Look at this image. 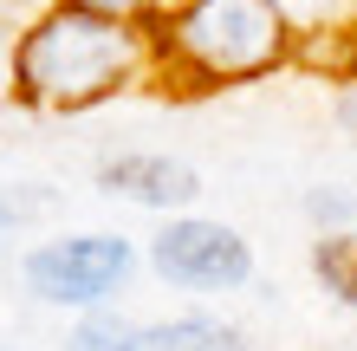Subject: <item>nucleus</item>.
Returning a JSON list of instances; mask_svg holds the SVG:
<instances>
[{"mask_svg": "<svg viewBox=\"0 0 357 351\" xmlns=\"http://www.w3.org/2000/svg\"><path fill=\"white\" fill-rule=\"evenodd\" d=\"M150 66V39L123 20L46 7L13 39V98L33 111H91Z\"/></svg>", "mask_w": 357, "mask_h": 351, "instance_id": "f257e3e1", "label": "nucleus"}, {"mask_svg": "<svg viewBox=\"0 0 357 351\" xmlns=\"http://www.w3.org/2000/svg\"><path fill=\"white\" fill-rule=\"evenodd\" d=\"M162 52L208 85L260 78L286 59V7L280 0H188L162 27Z\"/></svg>", "mask_w": 357, "mask_h": 351, "instance_id": "f03ea898", "label": "nucleus"}, {"mask_svg": "<svg viewBox=\"0 0 357 351\" xmlns=\"http://www.w3.org/2000/svg\"><path fill=\"white\" fill-rule=\"evenodd\" d=\"M130 241L123 234H66V241H39L26 254V293L46 306H104L130 280Z\"/></svg>", "mask_w": 357, "mask_h": 351, "instance_id": "7ed1b4c3", "label": "nucleus"}, {"mask_svg": "<svg viewBox=\"0 0 357 351\" xmlns=\"http://www.w3.org/2000/svg\"><path fill=\"white\" fill-rule=\"evenodd\" d=\"M150 260L162 280L176 286H195V293H215V286H241L247 280V241L221 221H169L156 241H150Z\"/></svg>", "mask_w": 357, "mask_h": 351, "instance_id": "20e7f679", "label": "nucleus"}, {"mask_svg": "<svg viewBox=\"0 0 357 351\" xmlns=\"http://www.w3.org/2000/svg\"><path fill=\"white\" fill-rule=\"evenodd\" d=\"M98 189H104V195H123V202H143V209H182V202L202 195V182H195V170L176 163V156L130 150V156L98 163Z\"/></svg>", "mask_w": 357, "mask_h": 351, "instance_id": "39448f33", "label": "nucleus"}, {"mask_svg": "<svg viewBox=\"0 0 357 351\" xmlns=\"http://www.w3.org/2000/svg\"><path fill=\"white\" fill-rule=\"evenodd\" d=\"M137 351H247V345L221 319H169V325H137Z\"/></svg>", "mask_w": 357, "mask_h": 351, "instance_id": "423d86ee", "label": "nucleus"}, {"mask_svg": "<svg viewBox=\"0 0 357 351\" xmlns=\"http://www.w3.org/2000/svg\"><path fill=\"white\" fill-rule=\"evenodd\" d=\"M312 274H319V286L331 299L357 306V234H325L312 247Z\"/></svg>", "mask_w": 357, "mask_h": 351, "instance_id": "0eeeda50", "label": "nucleus"}, {"mask_svg": "<svg viewBox=\"0 0 357 351\" xmlns=\"http://www.w3.org/2000/svg\"><path fill=\"white\" fill-rule=\"evenodd\" d=\"M33 215H46V189H0V241L26 228Z\"/></svg>", "mask_w": 357, "mask_h": 351, "instance_id": "6e6552de", "label": "nucleus"}, {"mask_svg": "<svg viewBox=\"0 0 357 351\" xmlns=\"http://www.w3.org/2000/svg\"><path fill=\"white\" fill-rule=\"evenodd\" d=\"M52 7H72V13H91V20H123V27H137L156 0H52Z\"/></svg>", "mask_w": 357, "mask_h": 351, "instance_id": "1a4fd4ad", "label": "nucleus"}, {"mask_svg": "<svg viewBox=\"0 0 357 351\" xmlns=\"http://www.w3.org/2000/svg\"><path fill=\"white\" fill-rule=\"evenodd\" d=\"M305 209H312V221H351V215H357V202L338 195V189H312V195H305Z\"/></svg>", "mask_w": 357, "mask_h": 351, "instance_id": "9d476101", "label": "nucleus"}, {"mask_svg": "<svg viewBox=\"0 0 357 351\" xmlns=\"http://www.w3.org/2000/svg\"><path fill=\"white\" fill-rule=\"evenodd\" d=\"M0 7H7V0H0Z\"/></svg>", "mask_w": 357, "mask_h": 351, "instance_id": "9b49d317", "label": "nucleus"}]
</instances>
